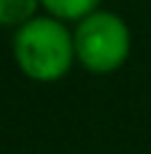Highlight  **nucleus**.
Listing matches in <instances>:
<instances>
[{
  "instance_id": "3",
  "label": "nucleus",
  "mask_w": 151,
  "mask_h": 154,
  "mask_svg": "<svg viewBox=\"0 0 151 154\" xmlns=\"http://www.w3.org/2000/svg\"><path fill=\"white\" fill-rule=\"evenodd\" d=\"M41 5L62 22H78L86 14L97 11L100 0H41Z\"/></svg>"
},
{
  "instance_id": "1",
  "label": "nucleus",
  "mask_w": 151,
  "mask_h": 154,
  "mask_svg": "<svg viewBox=\"0 0 151 154\" xmlns=\"http://www.w3.org/2000/svg\"><path fill=\"white\" fill-rule=\"evenodd\" d=\"M14 60L32 81H59L73 60V35L57 16H32L14 35Z\"/></svg>"
},
{
  "instance_id": "2",
  "label": "nucleus",
  "mask_w": 151,
  "mask_h": 154,
  "mask_svg": "<svg viewBox=\"0 0 151 154\" xmlns=\"http://www.w3.org/2000/svg\"><path fill=\"white\" fill-rule=\"evenodd\" d=\"M76 60L92 73H113L130 57V27L111 11H92L73 32Z\"/></svg>"
},
{
  "instance_id": "4",
  "label": "nucleus",
  "mask_w": 151,
  "mask_h": 154,
  "mask_svg": "<svg viewBox=\"0 0 151 154\" xmlns=\"http://www.w3.org/2000/svg\"><path fill=\"white\" fill-rule=\"evenodd\" d=\"M41 0H0V24L5 27H19L27 19L35 16Z\"/></svg>"
}]
</instances>
